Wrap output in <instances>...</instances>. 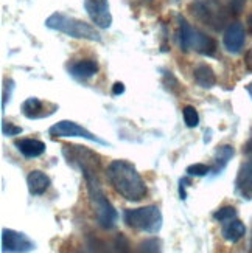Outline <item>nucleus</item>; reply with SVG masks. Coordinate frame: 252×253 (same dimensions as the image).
Wrapping results in <instances>:
<instances>
[{
  "label": "nucleus",
  "mask_w": 252,
  "mask_h": 253,
  "mask_svg": "<svg viewBox=\"0 0 252 253\" xmlns=\"http://www.w3.org/2000/svg\"><path fill=\"white\" fill-rule=\"evenodd\" d=\"M35 249V243L25 235L11 228L2 230V252L24 253Z\"/></svg>",
  "instance_id": "nucleus-10"
},
{
  "label": "nucleus",
  "mask_w": 252,
  "mask_h": 253,
  "mask_svg": "<svg viewBox=\"0 0 252 253\" xmlns=\"http://www.w3.org/2000/svg\"><path fill=\"white\" fill-rule=\"evenodd\" d=\"M235 217H237V208L235 207H223L213 213V219L218 222H221V224L232 221V219H235Z\"/></svg>",
  "instance_id": "nucleus-20"
},
{
  "label": "nucleus",
  "mask_w": 252,
  "mask_h": 253,
  "mask_svg": "<svg viewBox=\"0 0 252 253\" xmlns=\"http://www.w3.org/2000/svg\"><path fill=\"white\" fill-rule=\"evenodd\" d=\"M97 72H98V65L92 59L76 61L72 65H69V73L73 76V78L80 80V81H86V80L92 78L94 75H97Z\"/></svg>",
  "instance_id": "nucleus-16"
},
{
  "label": "nucleus",
  "mask_w": 252,
  "mask_h": 253,
  "mask_svg": "<svg viewBox=\"0 0 252 253\" xmlns=\"http://www.w3.org/2000/svg\"><path fill=\"white\" fill-rule=\"evenodd\" d=\"M246 90H248V93H249V96L252 98V83H249V84L246 85Z\"/></svg>",
  "instance_id": "nucleus-32"
},
{
  "label": "nucleus",
  "mask_w": 252,
  "mask_h": 253,
  "mask_svg": "<svg viewBox=\"0 0 252 253\" xmlns=\"http://www.w3.org/2000/svg\"><path fill=\"white\" fill-rule=\"evenodd\" d=\"M114 246L117 247V250L120 252H128V247H129V243H128V239L125 238L123 233H120L117 235L115 241H114Z\"/></svg>",
  "instance_id": "nucleus-25"
},
{
  "label": "nucleus",
  "mask_w": 252,
  "mask_h": 253,
  "mask_svg": "<svg viewBox=\"0 0 252 253\" xmlns=\"http://www.w3.org/2000/svg\"><path fill=\"white\" fill-rule=\"evenodd\" d=\"M20 109H22V114L28 120H41V118H47L53 115L58 111V106L49 101H42L36 96H30L22 103Z\"/></svg>",
  "instance_id": "nucleus-12"
},
{
  "label": "nucleus",
  "mask_w": 252,
  "mask_h": 253,
  "mask_svg": "<svg viewBox=\"0 0 252 253\" xmlns=\"http://www.w3.org/2000/svg\"><path fill=\"white\" fill-rule=\"evenodd\" d=\"M147 2H151V0H147Z\"/></svg>",
  "instance_id": "nucleus-34"
},
{
  "label": "nucleus",
  "mask_w": 252,
  "mask_h": 253,
  "mask_svg": "<svg viewBox=\"0 0 252 253\" xmlns=\"http://www.w3.org/2000/svg\"><path fill=\"white\" fill-rule=\"evenodd\" d=\"M46 27L54 31H59L62 35L73 39H84L92 42H101V35L95 27L87 24L84 20L76 17H70L64 13H53L46 20Z\"/></svg>",
  "instance_id": "nucleus-4"
},
{
  "label": "nucleus",
  "mask_w": 252,
  "mask_h": 253,
  "mask_svg": "<svg viewBox=\"0 0 252 253\" xmlns=\"http://www.w3.org/2000/svg\"><path fill=\"white\" fill-rule=\"evenodd\" d=\"M190 177V175H189ZM189 177H182L181 180H179V196H181V199L182 201H185L187 199V193H185V186H187L189 183H190V179Z\"/></svg>",
  "instance_id": "nucleus-26"
},
{
  "label": "nucleus",
  "mask_w": 252,
  "mask_h": 253,
  "mask_svg": "<svg viewBox=\"0 0 252 253\" xmlns=\"http://www.w3.org/2000/svg\"><path fill=\"white\" fill-rule=\"evenodd\" d=\"M112 93H114L115 96L125 93V84H123V83H115V84L112 85Z\"/></svg>",
  "instance_id": "nucleus-30"
},
{
  "label": "nucleus",
  "mask_w": 252,
  "mask_h": 253,
  "mask_svg": "<svg viewBox=\"0 0 252 253\" xmlns=\"http://www.w3.org/2000/svg\"><path fill=\"white\" fill-rule=\"evenodd\" d=\"M210 167H207V165L204 163H195V165H190V167H187V169H185V172H187V175H190V177H204V175H207L210 172Z\"/></svg>",
  "instance_id": "nucleus-22"
},
{
  "label": "nucleus",
  "mask_w": 252,
  "mask_h": 253,
  "mask_svg": "<svg viewBox=\"0 0 252 253\" xmlns=\"http://www.w3.org/2000/svg\"><path fill=\"white\" fill-rule=\"evenodd\" d=\"M107 180L117 194L129 202H140L147 196V185L133 163L128 160H112L109 163Z\"/></svg>",
  "instance_id": "nucleus-1"
},
{
  "label": "nucleus",
  "mask_w": 252,
  "mask_h": 253,
  "mask_svg": "<svg viewBox=\"0 0 252 253\" xmlns=\"http://www.w3.org/2000/svg\"><path fill=\"white\" fill-rule=\"evenodd\" d=\"M17 151L24 156L25 159H36L41 157L46 152V143L36 140V138H20L14 143Z\"/></svg>",
  "instance_id": "nucleus-15"
},
{
  "label": "nucleus",
  "mask_w": 252,
  "mask_h": 253,
  "mask_svg": "<svg viewBox=\"0 0 252 253\" xmlns=\"http://www.w3.org/2000/svg\"><path fill=\"white\" fill-rule=\"evenodd\" d=\"M50 177L39 169H33L27 175V186L31 196H42L50 188Z\"/></svg>",
  "instance_id": "nucleus-14"
},
{
  "label": "nucleus",
  "mask_w": 252,
  "mask_h": 253,
  "mask_svg": "<svg viewBox=\"0 0 252 253\" xmlns=\"http://www.w3.org/2000/svg\"><path fill=\"white\" fill-rule=\"evenodd\" d=\"M8 84H11V80H8V81H5V87H3V98H2V112H3V109H5V106H6V101L9 100V95H11V90H13V87L8 90Z\"/></svg>",
  "instance_id": "nucleus-27"
},
{
  "label": "nucleus",
  "mask_w": 252,
  "mask_h": 253,
  "mask_svg": "<svg viewBox=\"0 0 252 253\" xmlns=\"http://www.w3.org/2000/svg\"><path fill=\"white\" fill-rule=\"evenodd\" d=\"M235 149L231 145H223V146H218L216 152H215V167H213V172L215 174H220L226 167L229 160L234 157Z\"/></svg>",
  "instance_id": "nucleus-19"
},
{
  "label": "nucleus",
  "mask_w": 252,
  "mask_h": 253,
  "mask_svg": "<svg viewBox=\"0 0 252 253\" xmlns=\"http://www.w3.org/2000/svg\"><path fill=\"white\" fill-rule=\"evenodd\" d=\"M182 115H184V123L187 127H196L200 125V115L193 106H185L182 109Z\"/></svg>",
  "instance_id": "nucleus-21"
},
{
  "label": "nucleus",
  "mask_w": 252,
  "mask_h": 253,
  "mask_svg": "<svg viewBox=\"0 0 252 253\" xmlns=\"http://www.w3.org/2000/svg\"><path fill=\"white\" fill-rule=\"evenodd\" d=\"M245 3H246V0H231V9L234 13H240V11L243 9Z\"/></svg>",
  "instance_id": "nucleus-28"
},
{
  "label": "nucleus",
  "mask_w": 252,
  "mask_h": 253,
  "mask_svg": "<svg viewBox=\"0 0 252 253\" xmlns=\"http://www.w3.org/2000/svg\"><path fill=\"white\" fill-rule=\"evenodd\" d=\"M245 41H246V31L245 27L240 24V22H232L229 24V27L224 31V36H223V43H224V48L229 53H240L245 45Z\"/></svg>",
  "instance_id": "nucleus-13"
},
{
  "label": "nucleus",
  "mask_w": 252,
  "mask_h": 253,
  "mask_svg": "<svg viewBox=\"0 0 252 253\" xmlns=\"http://www.w3.org/2000/svg\"><path fill=\"white\" fill-rule=\"evenodd\" d=\"M49 134L51 137H80V138H86L89 141H94V143H98V145H103L106 146L107 141L101 140L100 137H97L95 134H92L91 130H87L86 127L80 126L78 123L75 122H70V120H61L56 125H53L50 129H49Z\"/></svg>",
  "instance_id": "nucleus-9"
},
{
  "label": "nucleus",
  "mask_w": 252,
  "mask_h": 253,
  "mask_svg": "<svg viewBox=\"0 0 252 253\" xmlns=\"http://www.w3.org/2000/svg\"><path fill=\"white\" fill-rule=\"evenodd\" d=\"M251 252H252V241H251Z\"/></svg>",
  "instance_id": "nucleus-33"
},
{
  "label": "nucleus",
  "mask_w": 252,
  "mask_h": 253,
  "mask_svg": "<svg viewBox=\"0 0 252 253\" xmlns=\"http://www.w3.org/2000/svg\"><path fill=\"white\" fill-rule=\"evenodd\" d=\"M221 233H223V238L227 241V243L235 244L246 235V227L242 221H238V219L235 217V219H232V221L223 224Z\"/></svg>",
  "instance_id": "nucleus-18"
},
{
  "label": "nucleus",
  "mask_w": 252,
  "mask_h": 253,
  "mask_svg": "<svg viewBox=\"0 0 252 253\" xmlns=\"http://www.w3.org/2000/svg\"><path fill=\"white\" fill-rule=\"evenodd\" d=\"M245 65H246V70L252 73V48H249L245 54Z\"/></svg>",
  "instance_id": "nucleus-29"
},
{
  "label": "nucleus",
  "mask_w": 252,
  "mask_h": 253,
  "mask_svg": "<svg viewBox=\"0 0 252 253\" xmlns=\"http://www.w3.org/2000/svg\"><path fill=\"white\" fill-rule=\"evenodd\" d=\"M81 172H83L87 194H89V201L94 208L98 225L104 230L115 228L117 221H118V213L114 208V205L109 202V199L106 197V194L101 188V182L98 179V169L83 168Z\"/></svg>",
  "instance_id": "nucleus-2"
},
{
  "label": "nucleus",
  "mask_w": 252,
  "mask_h": 253,
  "mask_svg": "<svg viewBox=\"0 0 252 253\" xmlns=\"http://www.w3.org/2000/svg\"><path fill=\"white\" fill-rule=\"evenodd\" d=\"M162 243L157 238H148L144 243H140V252H148V253H154V252H160L162 249Z\"/></svg>",
  "instance_id": "nucleus-23"
},
{
  "label": "nucleus",
  "mask_w": 252,
  "mask_h": 253,
  "mask_svg": "<svg viewBox=\"0 0 252 253\" xmlns=\"http://www.w3.org/2000/svg\"><path fill=\"white\" fill-rule=\"evenodd\" d=\"M179 20V47L182 51L195 50L204 56H213L216 51V42L205 33L193 28L184 16H178Z\"/></svg>",
  "instance_id": "nucleus-6"
},
{
  "label": "nucleus",
  "mask_w": 252,
  "mask_h": 253,
  "mask_svg": "<svg viewBox=\"0 0 252 253\" xmlns=\"http://www.w3.org/2000/svg\"><path fill=\"white\" fill-rule=\"evenodd\" d=\"M246 24H248V31L252 35V14L248 17V20H246Z\"/></svg>",
  "instance_id": "nucleus-31"
},
{
  "label": "nucleus",
  "mask_w": 252,
  "mask_h": 253,
  "mask_svg": "<svg viewBox=\"0 0 252 253\" xmlns=\"http://www.w3.org/2000/svg\"><path fill=\"white\" fill-rule=\"evenodd\" d=\"M87 16L98 28H109L112 25V14L109 11L107 0H84Z\"/></svg>",
  "instance_id": "nucleus-11"
},
{
  "label": "nucleus",
  "mask_w": 252,
  "mask_h": 253,
  "mask_svg": "<svg viewBox=\"0 0 252 253\" xmlns=\"http://www.w3.org/2000/svg\"><path fill=\"white\" fill-rule=\"evenodd\" d=\"M2 134L6 135V137L19 135V134H22V127L9 123V122H2Z\"/></svg>",
  "instance_id": "nucleus-24"
},
{
  "label": "nucleus",
  "mask_w": 252,
  "mask_h": 253,
  "mask_svg": "<svg viewBox=\"0 0 252 253\" xmlns=\"http://www.w3.org/2000/svg\"><path fill=\"white\" fill-rule=\"evenodd\" d=\"M62 156L65 157L69 165L75 168H95L100 169V157L94 151L80 145H64Z\"/></svg>",
  "instance_id": "nucleus-7"
},
{
  "label": "nucleus",
  "mask_w": 252,
  "mask_h": 253,
  "mask_svg": "<svg viewBox=\"0 0 252 253\" xmlns=\"http://www.w3.org/2000/svg\"><path fill=\"white\" fill-rule=\"evenodd\" d=\"M193 80L200 87H202V89H212V87L216 84L215 72L212 70L210 65H207V64L196 65L193 70Z\"/></svg>",
  "instance_id": "nucleus-17"
},
{
  "label": "nucleus",
  "mask_w": 252,
  "mask_h": 253,
  "mask_svg": "<svg viewBox=\"0 0 252 253\" xmlns=\"http://www.w3.org/2000/svg\"><path fill=\"white\" fill-rule=\"evenodd\" d=\"M189 8L196 20L213 31H221L229 27L232 9L221 0H193Z\"/></svg>",
  "instance_id": "nucleus-3"
},
{
  "label": "nucleus",
  "mask_w": 252,
  "mask_h": 253,
  "mask_svg": "<svg viewBox=\"0 0 252 253\" xmlns=\"http://www.w3.org/2000/svg\"><path fill=\"white\" fill-rule=\"evenodd\" d=\"M245 162L238 169L235 179V191L246 201H252V137L243 149Z\"/></svg>",
  "instance_id": "nucleus-8"
},
{
  "label": "nucleus",
  "mask_w": 252,
  "mask_h": 253,
  "mask_svg": "<svg viewBox=\"0 0 252 253\" xmlns=\"http://www.w3.org/2000/svg\"><path fill=\"white\" fill-rule=\"evenodd\" d=\"M123 222L133 230L142 233L156 235L163 225V216L156 205H147L142 208L123 211Z\"/></svg>",
  "instance_id": "nucleus-5"
}]
</instances>
